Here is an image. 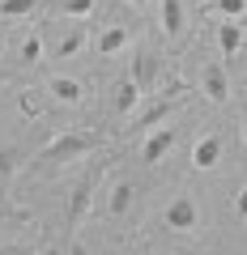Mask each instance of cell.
I'll list each match as a JSON object with an SVG mask.
<instances>
[{
	"label": "cell",
	"mask_w": 247,
	"mask_h": 255,
	"mask_svg": "<svg viewBox=\"0 0 247 255\" xmlns=\"http://www.w3.org/2000/svg\"><path fill=\"white\" fill-rule=\"evenodd\" d=\"M47 90H51L55 102H64V107H77V102L85 98V85L77 81V77H51V85H47Z\"/></svg>",
	"instance_id": "8"
},
{
	"label": "cell",
	"mask_w": 247,
	"mask_h": 255,
	"mask_svg": "<svg viewBox=\"0 0 247 255\" xmlns=\"http://www.w3.org/2000/svg\"><path fill=\"white\" fill-rule=\"evenodd\" d=\"M132 81H137L141 94H149L158 85V64H154V51H137V60H132Z\"/></svg>",
	"instance_id": "7"
},
{
	"label": "cell",
	"mask_w": 247,
	"mask_h": 255,
	"mask_svg": "<svg viewBox=\"0 0 247 255\" xmlns=\"http://www.w3.org/2000/svg\"><path fill=\"white\" fill-rule=\"evenodd\" d=\"M243 9H247V0H218V13L226 21H239V17H243Z\"/></svg>",
	"instance_id": "19"
},
{
	"label": "cell",
	"mask_w": 247,
	"mask_h": 255,
	"mask_svg": "<svg viewBox=\"0 0 247 255\" xmlns=\"http://www.w3.org/2000/svg\"><path fill=\"white\" fill-rule=\"evenodd\" d=\"M175 136H179V132H175V128H166V124L154 128V132L145 136V145H141V157H145L149 166H158V162H162V157L175 149Z\"/></svg>",
	"instance_id": "4"
},
{
	"label": "cell",
	"mask_w": 247,
	"mask_h": 255,
	"mask_svg": "<svg viewBox=\"0 0 247 255\" xmlns=\"http://www.w3.org/2000/svg\"><path fill=\"white\" fill-rule=\"evenodd\" d=\"M162 226L171 230V234H192V230L201 226V204H196L192 191L171 196V204L162 209Z\"/></svg>",
	"instance_id": "3"
},
{
	"label": "cell",
	"mask_w": 247,
	"mask_h": 255,
	"mask_svg": "<svg viewBox=\"0 0 247 255\" xmlns=\"http://www.w3.org/2000/svg\"><path fill=\"white\" fill-rule=\"evenodd\" d=\"M9 217H21V221H26V213H13V209H0V221H9Z\"/></svg>",
	"instance_id": "23"
},
{
	"label": "cell",
	"mask_w": 247,
	"mask_h": 255,
	"mask_svg": "<svg viewBox=\"0 0 247 255\" xmlns=\"http://www.w3.org/2000/svg\"><path fill=\"white\" fill-rule=\"evenodd\" d=\"M137 107H141L137 81H119L115 85V111H119V115H137Z\"/></svg>",
	"instance_id": "9"
},
{
	"label": "cell",
	"mask_w": 247,
	"mask_h": 255,
	"mask_svg": "<svg viewBox=\"0 0 247 255\" xmlns=\"http://www.w3.org/2000/svg\"><path fill=\"white\" fill-rule=\"evenodd\" d=\"M166 115H171V98H158L154 107H145L141 115H132V128H154V124H162Z\"/></svg>",
	"instance_id": "11"
},
{
	"label": "cell",
	"mask_w": 247,
	"mask_h": 255,
	"mask_svg": "<svg viewBox=\"0 0 247 255\" xmlns=\"http://www.w3.org/2000/svg\"><path fill=\"white\" fill-rule=\"evenodd\" d=\"M183 30V0H162V34H179Z\"/></svg>",
	"instance_id": "12"
},
{
	"label": "cell",
	"mask_w": 247,
	"mask_h": 255,
	"mask_svg": "<svg viewBox=\"0 0 247 255\" xmlns=\"http://www.w3.org/2000/svg\"><path fill=\"white\" fill-rule=\"evenodd\" d=\"M0 255H38V251H26V247H0Z\"/></svg>",
	"instance_id": "21"
},
{
	"label": "cell",
	"mask_w": 247,
	"mask_h": 255,
	"mask_svg": "<svg viewBox=\"0 0 247 255\" xmlns=\"http://www.w3.org/2000/svg\"><path fill=\"white\" fill-rule=\"evenodd\" d=\"M64 13L68 17H85V13H94V0H64Z\"/></svg>",
	"instance_id": "20"
},
{
	"label": "cell",
	"mask_w": 247,
	"mask_h": 255,
	"mask_svg": "<svg viewBox=\"0 0 247 255\" xmlns=\"http://www.w3.org/2000/svg\"><path fill=\"white\" fill-rule=\"evenodd\" d=\"M205 255H218V251H205Z\"/></svg>",
	"instance_id": "26"
},
{
	"label": "cell",
	"mask_w": 247,
	"mask_h": 255,
	"mask_svg": "<svg viewBox=\"0 0 247 255\" xmlns=\"http://www.w3.org/2000/svg\"><path fill=\"white\" fill-rule=\"evenodd\" d=\"M218 47H222V55H235L239 47H243V26H239V21L218 26Z\"/></svg>",
	"instance_id": "13"
},
{
	"label": "cell",
	"mask_w": 247,
	"mask_h": 255,
	"mask_svg": "<svg viewBox=\"0 0 247 255\" xmlns=\"http://www.w3.org/2000/svg\"><path fill=\"white\" fill-rule=\"evenodd\" d=\"M98 145H102V136H85V132H60V136H55L51 145H47L43 153L34 157V166H68V162H77V157L94 153Z\"/></svg>",
	"instance_id": "1"
},
{
	"label": "cell",
	"mask_w": 247,
	"mask_h": 255,
	"mask_svg": "<svg viewBox=\"0 0 247 255\" xmlns=\"http://www.w3.org/2000/svg\"><path fill=\"white\" fill-rule=\"evenodd\" d=\"M128 4H137V9H145V4H149V0H128Z\"/></svg>",
	"instance_id": "24"
},
{
	"label": "cell",
	"mask_w": 247,
	"mask_h": 255,
	"mask_svg": "<svg viewBox=\"0 0 247 255\" xmlns=\"http://www.w3.org/2000/svg\"><path fill=\"white\" fill-rule=\"evenodd\" d=\"M235 209H239V213H243V217H247V187H243V191H239V196H235Z\"/></svg>",
	"instance_id": "22"
},
{
	"label": "cell",
	"mask_w": 247,
	"mask_h": 255,
	"mask_svg": "<svg viewBox=\"0 0 247 255\" xmlns=\"http://www.w3.org/2000/svg\"><path fill=\"white\" fill-rule=\"evenodd\" d=\"M17 60H21V64H38V60H43V38H38V34H30L26 43H21Z\"/></svg>",
	"instance_id": "17"
},
{
	"label": "cell",
	"mask_w": 247,
	"mask_h": 255,
	"mask_svg": "<svg viewBox=\"0 0 247 255\" xmlns=\"http://www.w3.org/2000/svg\"><path fill=\"white\" fill-rule=\"evenodd\" d=\"M124 43H128V26H107V30L98 34V51H102V55H115Z\"/></svg>",
	"instance_id": "14"
},
{
	"label": "cell",
	"mask_w": 247,
	"mask_h": 255,
	"mask_svg": "<svg viewBox=\"0 0 247 255\" xmlns=\"http://www.w3.org/2000/svg\"><path fill=\"white\" fill-rule=\"evenodd\" d=\"M81 47H85V26H73V30H68L64 38H60V43H55L51 60H68V55H77Z\"/></svg>",
	"instance_id": "10"
},
{
	"label": "cell",
	"mask_w": 247,
	"mask_h": 255,
	"mask_svg": "<svg viewBox=\"0 0 247 255\" xmlns=\"http://www.w3.org/2000/svg\"><path fill=\"white\" fill-rule=\"evenodd\" d=\"M201 90H205V98H209V102H226V98H230L226 68H222L218 60H209V64L201 68Z\"/></svg>",
	"instance_id": "5"
},
{
	"label": "cell",
	"mask_w": 247,
	"mask_h": 255,
	"mask_svg": "<svg viewBox=\"0 0 247 255\" xmlns=\"http://www.w3.org/2000/svg\"><path fill=\"white\" fill-rule=\"evenodd\" d=\"M17 162H21V149H13V145L0 149V179H9V174L17 170Z\"/></svg>",
	"instance_id": "18"
},
{
	"label": "cell",
	"mask_w": 247,
	"mask_h": 255,
	"mask_svg": "<svg viewBox=\"0 0 247 255\" xmlns=\"http://www.w3.org/2000/svg\"><path fill=\"white\" fill-rule=\"evenodd\" d=\"M243 132H247V119H243Z\"/></svg>",
	"instance_id": "25"
},
{
	"label": "cell",
	"mask_w": 247,
	"mask_h": 255,
	"mask_svg": "<svg viewBox=\"0 0 247 255\" xmlns=\"http://www.w3.org/2000/svg\"><path fill=\"white\" fill-rule=\"evenodd\" d=\"M132 196H137V187H132L128 179H119L115 191H111V213H115V217H119V213H128L132 209Z\"/></svg>",
	"instance_id": "15"
},
{
	"label": "cell",
	"mask_w": 247,
	"mask_h": 255,
	"mask_svg": "<svg viewBox=\"0 0 247 255\" xmlns=\"http://www.w3.org/2000/svg\"><path fill=\"white\" fill-rule=\"evenodd\" d=\"M222 149H226V140H222L218 132L201 136V140H196V149H192V166H196V170H213V166L222 162Z\"/></svg>",
	"instance_id": "6"
},
{
	"label": "cell",
	"mask_w": 247,
	"mask_h": 255,
	"mask_svg": "<svg viewBox=\"0 0 247 255\" xmlns=\"http://www.w3.org/2000/svg\"><path fill=\"white\" fill-rule=\"evenodd\" d=\"M102 170H107V162H94L90 170L73 183V191H68V238H77V226H81L85 213H90V200H94V191H98Z\"/></svg>",
	"instance_id": "2"
},
{
	"label": "cell",
	"mask_w": 247,
	"mask_h": 255,
	"mask_svg": "<svg viewBox=\"0 0 247 255\" xmlns=\"http://www.w3.org/2000/svg\"><path fill=\"white\" fill-rule=\"evenodd\" d=\"M38 9V0H0V17H26Z\"/></svg>",
	"instance_id": "16"
}]
</instances>
